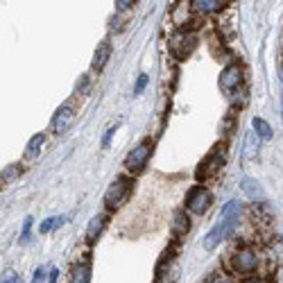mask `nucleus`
<instances>
[{
  "mask_svg": "<svg viewBox=\"0 0 283 283\" xmlns=\"http://www.w3.org/2000/svg\"><path fill=\"white\" fill-rule=\"evenodd\" d=\"M131 188H134V181H131L129 177H118L107 188V193H104V206L114 209V211L120 209V206L127 202V197L131 195Z\"/></svg>",
  "mask_w": 283,
  "mask_h": 283,
  "instance_id": "f257e3e1",
  "label": "nucleus"
},
{
  "mask_svg": "<svg viewBox=\"0 0 283 283\" xmlns=\"http://www.w3.org/2000/svg\"><path fill=\"white\" fill-rule=\"evenodd\" d=\"M231 267H234L236 274L240 276H249L259 270V254H256L251 247H240L231 254Z\"/></svg>",
  "mask_w": 283,
  "mask_h": 283,
  "instance_id": "f03ea898",
  "label": "nucleus"
},
{
  "mask_svg": "<svg viewBox=\"0 0 283 283\" xmlns=\"http://www.w3.org/2000/svg\"><path fill=\"white\" fill-rule=\"evenodd\" d=\"M238 220H240V218H220L218 224H215L213 229L206 234V238H204V249H206V251H213L222 240L229 238L231 231L238 227Z\"/></svg>",
  "mask_w": 283,
  "mask_h": 283,
  "instance_id": "7ed1b4c3",
  "label": "nucleus"
},
{
  "mask_svg": "<svg viewBox=\"0 0 283 283\" xmlns=\"http://www.w3.org/2000/svg\"><path fill=\"white\" fill-rule=\"evenodd\" d=\"M150 154H152V140L150 138L140 140V143L127 154V159H125V168H127L129 173H138V170H143V165H145V161L150 159Z\"/></svg>",
  "mask_w": 283,
  "mask_h": 283,
  "instance_id": "20e7f679",
  "label": "nucleus"
},
{
  "mask_svg": "<svg viewBox=\"0 0 283 283\" xmlns=\"http://www.w3.org/2000/svg\"><path fill=\"white\" fill-rule=\"evenodd\" d=\"M211 202H213V195H211L209 188L193 186V188L188 190V195H186V209L193 211V213H204L211 206Z\"/></svg>",
  "mask_w": 283,
  "mask_h": 283,
  "instance_id": "39448f33",
  "label": "nucleus"
},
{
  "mask_svg": "<svg viewBox=\"0 0 283 283\" xmlns=\"http://www.w3.org/2000/svg\"><path fill=\"white\" fill-rule=\"evenodd\" d=\"M222 163H224V148H220V145H218V148H215L213 152H211L200 163V168H197V173H195L197 179H200V181L202 179H209L211 175H215L222 168Z\"/></svg>",
  "mask_w": 283,
  "mask_h": 283,
  "instance_id": "423d86ee",
  "label": "nucleus"
},
{
  "mask_svg": "<svg viewBox=\"0 0 283 283\" xmlns=\"http://www.w3.org/2000/svg\"><path fill=\"white\" fill-rule=\"evenodd\" d=\"M73 120H75V107H73V102H66L54 111L52 120H50V131H52V134H64V131L73 125Z\"/></svg>",
  "mask_w": 283,
  "mask_h": 283,
  "instance_id": "0eeeda50",
  "label": "nucleus"
},
{
  "mask_svg": "<svg viewBox=\"0 0 283 283\" xmlns=\"http://www.w3.org/2000/svg\"><path fill=\"white\" fill-rule=\"evenodd\" d=\"M242 84V68L238 64H229L220 75V89L224 93H231Z\"/></svg>",
  "mask_w": 283,
  "mask_h": 283,
  "instance_id": "6e6552de",
  "label": "nucleus"
},
{
  "mask_svg": "<svg viewBox=\"0 0 283 283\" xmlns=\"http://www.w3.org/2000/svg\"><path fill=\"white\" fill-rule=\"evenodd\" d=\"M170 45H173V52L177 54V57H179V59H186V57H188V54L195 50L197 39L193 37V34H177Z\"/></svg>",
  "mask_w": 283,
  "mask_h": 283,
  "instance_id": "1a4fd4ad",
  "label": "nucleus"
},
{
  "mask_svg": "<svg viewBox=\"0 0 283 283\" xmlns=\"http://www.w3.org/2000/svg\"><path fill=\"white\" fill-rule=\"evenodd\" d=\"M107 220H109L107 213H100V215H95V218H91L89 227H87V240H89V242H95V240L100 238L102 229L107 227Z\"/></svg>",
  "mask_w": 283,
  "mask_h": 283,
  "instance_id": "9d476101",
  "label": "nucleus"
},
{
  "mask_svg": "<svg viewBox=\"0 0 283 283\" xmlns=\"http://www.w3.org/2000/svg\"><path fill=\"white\" fill-rule=\"evenodd\" d=\"M111 59V43L109 41H102L98 45V48H95V54H93V70L95 73H100V70L104 68V66H107V62Z\"/></svg>",
  "mask_w": 283,
  "mask_h": 283,
  "instance_id": "9b49d317",
  "label": "nucleus"
},
{
  "mask_svg": "<svg viewBox=\"0 0 283 283\" xmlns=\"http://www.w3.org/2000/svg\"><path fill=\"white\" fill-rule=\"evenodd\" d=\"M240 188H242V193L249 197L251 202H263V200H265V193H263L261 184L256 179H249V177H245V179L240 181Z\"/></svg>",
  "mask_w": 283,
  "mask_h": 283,
  "instance_id": "f8f14e48",
  "label": "nucleus"
},
{
  "mask_svg": "<svg viewBox=\"0 0 283 283\" xmlns=\"http://www.w3.org/2000/svg\"><path fill=\"white\" fill-rule=\"evenodd\" d=\"M193 9L200 14H213V12H220V9H224L227 3H222V0H193Z\"/></svg>",
  "mask_w": 283,
  "mask_h": 283,
  "instance_id": "ddd939ff",
  "label": "nucleus"
},
{
  "mask_svg": "<svg viewBox=\"0 0 283 283\" xmlns=\"http://www.w3.org/2000/svg\"><path fill=\"white\" fill-rule=\"evenodd\" d=\"M190 231V218L186 215V211H177L175 213V222H173V234L177 238L186 236Z\"/></svg>",
  "mask_w": 283,
  "mask_h": 283,
  "instance_id": "4468645a",
  "label": "nucleus"
},
{
  "mask_svg": "<svg viewBox=\"0 0 283 283\" xmlns=\"http://www.w3.org/2000/svg\"><path fill=\"white\" fill-rule=\"evenodd\" d=\"M68 283H91V265L89 261H82L73 267V274H70Z\"/></svg>",
  "mask_w": 283,
  "mask_h": 283,
  "instance_id": "2eb2a0df",
  "label": "nucleus"
},
{
  "mask_svg": "<svg viewBox=\"0 0 283 283\" xmlns=\"http://www.w3.org/2000/svg\"><path fill=\"white\" fill-rule=\"evenodd\" d=\"M43 143H45V134H34L27 143V150H25V159H37L41 154Z\"/></svg>",
  "mask_w": 283,
  "mask_h": 283,
  "instance_id": "dca6fc26",
  "label": "nucleus"
},
{
  "mask_svg": "<svg viewBox=\"0 0 283 283\" xmlns=\"http://www.w3.org/2000/svg\"><path fill=\"white\" fill-rule=\"evenodd\" d=\"M242 150H245V159H254L256 152H259V134L256 131H247L245 134V145H242Z\"/></svg>",
  "mask_w": 283,
  "mask_h": 283,
  "instance_id": "f3484780",
  "label": "nucleus"
},
{
  "mask_svg": "<svg viewBox=\"0 0 283 283\" xmlns=\"http://www.w3.org/2000/svg\"><path fill=\"white\" fill-rule=\"evenodd\" d=\"M251 127H254V131L259 134V138H265V140L272 138V127L263 118H254V120H251Z\"/></svg>",
  "mask_w": 283,
  "mask_h": 283,
  "instance_id": "a211bd4d",
  "label": "nucleus"
},
{
  "mask_svg": "<svg viewBox=\"0 0 283 283\" xmlns=\"http://www.w3.org/2000/svg\"><path fill=\"white\" fill-rule=\"evenodd\" d=\"M240 211H242L240 202L231 200V202H227V206H224V209H222L220 218H240Z\"/></svg>",
  "mask_w": 283,
  "mask_h": 283,
  "instance_id": "6ab92c4d",
  "label": "nucleus"
},
{
  "mask_svg": "<svg viewBox=\"0 0 283 283\" xmlns=\"http://www.w3.org/2000/svg\"><path fill=\"white\" fill-rule=\"evenodd\" d=\"M18 175H21V168H18V165H7V168L3 170V177H0V184H3V186H9L14 179H16Z\"/></svg>",
  "mask_w": 283,
  "mask_h": 283,
  "instance_id": "aec40b11",
  "label": "nucleus"
},
{
  "mask_svg": "<svg viewBox=\"0 0 283 283\" xmlns=\"http://www.w3.org/2000/svg\"><path fill=\"white\" fill-rule=\"evenodd\" d=\"M64 222H66L64 215H59V218H48L41 227H39V231H41V234H48V231H52V229H57V227H62Z\"/></svg>",
  "mask_w": 283,
  "mask_h": 283,
  "instance_id": "412c9836",
  "label": "nucleus"
},
{
  "mask_svg": "<svg viewBox=\"0 0 283 283\" xmlns=\"http://www.w3.org/2000/svg\"><path fill=\"white\" fill-rule=\"evenodd\" d=\"M3 283H21V279H18V274L14 270H5L3 272Z\"/></svg>",
  "mask_w": 283,
  "mask_h": 283,
  "instance_id": "4be33fe9",
  "label": "nucleus"
},
{
  "mask_svg": "<svg viewBox=\"0 0 283 283\" xmlns=\"http://www.w3.org/2000/svg\"><path fill=\"white\" fill-rule=\"evenodd\" d=\"M134 5H136L134 0H118V3H116V12H127Z\"/></svg>",
  "mask_w": 283,
  "mask_h": 283,
  "instance_id": "5701e85b",
  "label": "nucleus"
},
{
  "mask_svg": "<svg viewBox=\"0 0 283 283\" xmlns=\"http://www.w3.org/2000/svg\"><path fill=\"white\" fill-rule=\"evenodd\" d=\"M30 231H32V218H27V220H25V224H23V234H21L23 242L30 240Z\"/></svg>",
  "mask_w": 283,
  "mask_h": 283,
  "instance_id": "b1692460",
  "label": "nucleus"
},
{
  "mask_svg": "<svg viewBox=\"0 0 283 283\" xmlns=\"http://www.w3.org/2000/svg\"><path fill=\"white\" fill-rule=\"evenodd\" d=\"M145 84H148V75H138V82H136V89H134V93L138 95L140 91L145 89Z\"/></svg>",
  "mask_w": 283,
  "mask_h": 283,
  "instance_id": "393cba45",
  "label": "nucleus"
},
{
  "mask_svg": "<svg viewBox=\"0 0 283 283\" xmlns=\"http://www.w3.org/2000/svg\"><path fill=\"white\" fill-rule=\"evenodd\" d=\"M43 281H45V267H39V270L34 272L32 283H43Z\"/></svg>",
  "mask_w": 283,
  "mask_h": 283,
  "instance_id": "a878e982",
  "label": "nucleus"
},
{
  "mask_svg": "<svg viewBox=\"0 0 283 283\" xmlns=\"http://www.w3.org/2000/svg\"><path fill=\"white\" fill-rule=\"evenodd\" d=\"M211 283H234V281H231L229 276H224V274H218V276H215V279L211 281Z\"/></svg>",
  "mask_w": 283,
  "mask_h": 283,
  "instance_id": "bb28decb",
  "label": "nucleus"
},
{
  "mask_svg": "<svg viewBox=\"0 0 283 283\" xmlns=\"http://www.w3.org/2000/svg\"><path fill=\"white\" fill-rule=\"evenodd\" d=\"M57 276H59V270H50V279H48V283H54V281H57Z\"/></svg>",
  "mask_w": 283,
  "mask_h": 283,
  "instance_id": "cd10ccee",
  "label": "nucleus"
},
{
  "mask_svg": "<svg viewBox=\"0 0 283 283\" xmlns=\"http://www.w3.org/2000/svg\"><path fill=\"white\" fill-rule=\"evenodd\" d=\"M111 136H114V129H109V131H107V136H104V140H102V143H104V145H109V140H111Z\"/></svg>",
  "mask_w": 283,
  "mask_h": 283,
  "instance_id": "c85d7f7f",
  "label": "nucleus"
},
{
  "mask_svg": "<svg viewBox=\"0 0 283 283\" xmlns=\"http://www.w3.org/2000/svg\"><path fill=\"white\" fill-rule=\"evenodd\" d=\"M245 283H263V281H261V279H247Z\"/></svg>",
  "mask_w": 283,
  "mask_h": 283,
  "instance_id": "c756f323",
  "label": "nucleus"
},
{
  "mask_svg": "<svg viewBox=\"0 0 283 283\" xmlns=\"http://www.w3.org/2000/svg\"><path fill=\"white\" fill-rule=\"evenodd\" d=\"M279 73H281V82H283V64L279 66Z\"/></svg>",
  "mask_w": 283,
  "mask_h": 283,
  "instance_id": "7c9ffc66",
  "label": "nucleus"
},
{
  "mask_svg": "<svg viewBox=\"0 0 283 283\" xmlns=\"http://www.w3.org/2000/svg\"><path fill=\"white\" fill-rule=\"evenodd\" d=\"M281 118H283V95H281Z\"/></svg>",
  "mask_w": 283,
  "mask_h": 283,
  "instance_id": "2f4dec72",
  "label": "nucleus"
}]
</instances>
